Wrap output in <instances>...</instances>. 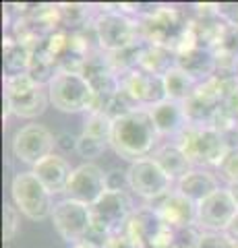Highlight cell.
I'll return each mask as SVG.
<instances>
[{
  "label": "cell",
  "instance_id": "6da1fadb",
  "mask_svg": "<svg viewBox=\"0 0 238 248\" xmlns=\"http://www.w3.org/2000/svg\"><path fill=\"white\" fill-rule=\"evenodd\" d=\"M158 139L159 133L147 108H137L112 122L110 147L116 151V155H120L122 159H128L130 164L137 159L149 157Z\"/></svg>",
  "mask_w": 238,
  "mask_h": 248
},
{
  "label": "cell",
  "instance_id": "7a4b0ae2",
  "mask_svg": "<svg viewBox=\"0 0 238 248\" xmlns=\"http://www.w3.org/2000/svg\"><path fill=\"white\" fill-rule=\"evenodd\" d=\"M174 143L187 153L195 168H220L230 151L226 135L209 124H187V128L174 139Z\"/></svg>",
  "mask_w": 238,
  "mask_h": 248
},
{
  "label": "cell",
  "instance_id": "3957f363",
  "mask_svg": "<svg viewBox=\"0 0 238 248\" xmlns=\"http://www.w3.org/2000/svg\"><path fill=\"white\" fill-rule=\"evenodd\" d=\"M50 104L46 85L35 83L27 73L4 77V120L9 114L19 118H37Z\"/></svg>",
  "mask_w": 238,
  "mask_h": 248
},
{
  "label": "cell",
  "instance_id": "277c9868",
  "mask_svg": "<svg viewBox=\"0 0 238 248\" xmlns=\"http://www.w3.org/2000/svg\"><path fill=\"white\" fill-rule=\"evenodd\" d=\"M50 104L60 112H91L95 106V91L81 73L58 71L48 85Z\"/></svg>",
  "mask_w": 238,
  "mask_h": 248
},
{
  "label": "cell",
  "instance_id": "5b68a950",
  "mask_svg": "<svg viewBox=\"0 0 238 248\" xmlns=\"http://www.w3.org/2000/svg\"><path fill=\"white\" fill-rule=\"evenodd\" d=\"M94 35L97 48L104 54H114L130 48L141 40L139 25L120 11H104L94 21Z\"/></svg>",
  "mask_w": 238,
  "mask_h": 248
},
{
  "label": "cell",
  "instance_id": "8992f818",
  "mask_svg": "<svg viewBox=\"0 0 238 248\" xmlns=\"http://www.w3.org/2000/svg\"><path fill=\"white\" fill-rule=\"evenodd\" d=\"M11 195L15 207L19 209L27 219L44 221L52 217L54 205H52V192L37 180L33 172H19L11 182Z\"/></svg>",
  "mask_w": 238,
  "mask_h": 248
},
{
  "label": "cell",
  "instance_id": "52a82bcc",
  "mask_svg": "<svg viewBox=\"0 0 238 248\" xmlns=\"http://www.w3.org/2000/svg\"><path fill=\"white\" fill-rule=\"evenodd\" d=\"M127 178L130 192L151 203L174 190V180L153 161V157L133 161L127 170Z\"/></svg>",
  "mask_w": 238,
  "mask_h": 248
},
{
  "label": "cell",
  "instance_id": "ba28073f",
  "mask_svg": "<svg viewBox=\"0 0 238 248\" xmlns=\"http://www.w3.org/2000/svg\"><path fill=\"white\" fill-rule=\"evenodd\" d=\"M91 221H94L91 207L79 203V201H73V199L58 201L54 205V211H52L54 230L68 244L85 240L91 232Z\"/></svg>",
  "mask_w": 238,
  "mask_h": 248
},
{
  "label": "cell",
  "instance_id": "9c48e42d",
  "mask_svg": "<svg viewBox=\"0 0 238 248\" xmlns=\"http://www.w3.org/2000/svg\"><path fill=\"white\" fill-rule=\"evenodd\" d=\"M56 147V137L50 133L42 124H27V126L19 128L13 137V155L19 161L27 166H35L48 155L54 153Z\"/></svg>",
  "mask_w": 238,
  "mask_h": 248
},
{
  "label": "cell",
  "instance_id": "30bf717a",
  "mask_svg": "<svg viewBox=\"0 0 238 248\" xmlns=\"http://www.w3.org/2000/svg\"><path fill=\"white\" fill-rule=\"evenodd\" d=\"M236 213L238 205L230 195V190L220 188L197 205V226L203 232L224 234V230L230 226V221L234 219Z\"/></svg>",
  "mask_w": 238,
  "mask_h": 248
},
{
  "label": "cell",
  "instance_id": "8fae6325",
  "mask_svg": "<svg viewBox=\"0 0 238 248\" xmlns=\"http://www.w3.org/2000/svg\"><path fill=\"white\" fill-rule=\"evenodd\" d=\"M106 172L99 166L91 164H81L79 168L73 170L71 180L66 184V199L79 201L83 205L94 207L99 199L106 195Z\"/></svg>",
  "mask_w": 238,
  "mask_h": 248
},
{
  "label": "cell",
  "instance_id": "7c38bea8",
  "mask_svg": "<svg viewBox=\"0 0 238 248\" xmlns=\"http://www.w3.org/2000/svg\"><path fill=\"white\" fill-rule=\"evenodd\" d=\"M120 87L128 93L130 99L139 108H151L168 99L164 89V79L159 75H151L143 71V68H135V71L122 75Z\"/></svg>",
  "mask_w": 238,
  "mask_h": 248
},
{
  "label": "cell",
  "instance_id": "4fadbf2b",
  "mask_svg": "<svg viewBox=\"0 0 238 248\" xmlns=\"http://www.w3.org/2000/svg\"><path fill=\"white\" fill-rule=\"evenodd\" d=\"M149 207L172 230H184V228L197 226V205L187 197H182L176 188L164 195L162 199L153 201Z\"/></svg>",
  "mask_w": 238,
  "mask_h": 248
},
{
  "label": "cell",
  "instance_id": "5bb4252c",
  "mask_svg": "<svg viewBox=\"0 0 238 248\" xmlns=\"http://www.w3.org/2000/svg\"><path fill=\"white\" fill-rule=\"evenodd\" d=\"M176 66L182 68L190 79L199 85L216 77L218 71V54L207 46H190V48L176 54Z\"/></svg>",
  "mask_w": 238,
  "mask_h": 248
},
{
  "label": "cell",
  "instance_id": "9a60e30c",
  "mask_svg": "<svg viewBox=\"0 0 238 248\" xmlns=\"http://www.w3.org/2000/svg\"><path fill=\"white\" fill-rule=\"evenodd\" d=\"M153 124H156L159 137H172L176 139L189 124V116L184 110V104L180 102H172V99H164L156 106L147 108Z\"/></svg>",
  "mask_w": 238,
  "mask_h": 248
},
{
  "label": "cell",
  "instance_id": "2e32d148",
  "mask_svg": "<svg viewBox=\"0 0 238 248\" xmlns=\"http://www.w3.org/2000/svg\"><path fill=\"white\" fill-rule=\"evenodd\" d=\"M73 170L75 168H71V164H68L63 155L52 153L46 159H42L40 164H35L32 172L35 174L37 180L52 192V195H56V192L66 190V184H68V180H71Z\"/></svg>",
  "mask_w": 238,
  "mask_h": 248
},
{
  "label": "cell",
  "instance_id": "e0dca14e",
  "mask_svg": "<svg viewBox=\"0 0 238 248\" xmlns=\"http://www.w3.org/2000/svg\"><path fill=\"white\" fill-rule=\"evenodd\" d=\"M174 188L180 192L182 197H187L189 201H193L195 205H199L207 197H211L216 190H220V180L216 174H211L205 168H193L187 176H182L178 182L174 184Z\"/></svg>",
  "mask_w": 238,
  "mask_h": 248
},
{
  "label": "cell",
  "instance_id": "ac0fdd59",
  "mask_svg": "<svg viewBox=\"0 0 238 248\" xmlns=\"http://www.w3.org/2000/svg\"><path fill=\"white\" fill-rule=\"evenodd\" d=\"M151 157H153V161H156V164L162 168L168 176L172 178L174 184L195 168L193 164H190V159L187 157V153H184L176 143L158 147V149L153 151Z\"/></svg>",
  "mask_w": 238,
  "mask_h": 248
},
{
  "label": "cell",
  "instance_id": "d6986e66",
  "mask_svg": "<svg viewBox=\"0 0 238 248\" xmlns=\"http://www.w3.org/2000/svg\"><path fill=\"white\" fill-rule=\"evenodd\" d=\"M162 79H164L166 97L172 99V102H180V104L187 102L199 87V83L195 79H190V77L178 66H172Z\"/></svg>",
  "mask_w": 238,
  "mask_h": 248
},
{
  "label": "cell",
  "instance_id": "ffe728a7",
  "mask_svg": "<svg viewBox=\"0 0 238 248\" xmlns=\"http://www.w3.org/2000/svg\"><path fill=\"white\" fill-rule=\"evenodd\" d=\"M32 50L27 44H23L21 40H6L4 42V68L6 77L15 75H25L32 64Z\"/></svg>",
  "mask_w": 238,
  "mask_h": 248
},
{
  "label": "cell",
  "instance_id": "44dd1931",
  "mask_svg": "<svg viewBox=\"0 0 238 248\" xmlns=\"http://www.w3.org/2000/svg\"><path fill=\"white\" fill-rule=\"evenodd\" d=\"M112 118L106 116L102 110H91L87 112V118H85V126H83V133L91 135L95 139H102V141L110 143V137H112Z\"/></svg>",
  "mask_w": 238,
  "mask_h": 248
},
{
  "label": "cell",
  "instance_id": "7402d4cb",
  "mask_svg": "<svg viewBox=\"0 0 238 248\" xmlns=\"http://www.w3.org/2000/svg\"><path fill=\"white\" fill-rule=\"evenodd\" d=\"M58 15H60V23H63V25L83 27V25H87L89 6H85V4H63V6H58Z\"/></svg>",
  "mask_w": 238,
  "mask_h": 248
},
{
  "label": "cell",
  "instance_id": "603a6c76",
  "mask_svg": "<svg viewBox=\"0 0 238 248\" xmlns=\"http://www.w3.org/2000/svg\"><path fill=\"white\" fill-rule=\"evenodd\" d=\"M108 147H110V143L102 141V139H95V137H91V135L81 133L79 137H77V149L75 151L79 153L83 159H95L106 149H108Z\"/></svg>",
  "mask_w": 238,
  "mask_h": 248
},
{
  "label": "cell",
  "instance_id": "cb8c5ba5",
  "mask_svg": "<svg viewBox=\"0 0 238 248\" xmlns=\"http://www.w3.org/2000/svg\"><path fill=\"white\" fill-rule=\"evenodd\" d=\"M21 228V213L15 205H4V223H2V238L4 242H11V240L17 236V232Z\"/></svg>",
  "mask_w": 238,
  "mask_h": 248
},
{
  "label": "cell",
  "instance_id": "d4e9b609",
  "mask_svg": "<svg viewBox=\"0 0 238 248\" xmlns=\"http://www.w3.org/2000/svg\"><path fill=\"white\" fill-rule=\"evenodd\" d=\"M218 172H220V178H224L228 182V186L238 184V147L228 151L224 161H222L220 168H218Z\"/></svg>",
  "mask_w": 238,
  "mask_h": 248
},
{
  "label": "cell",
  "instance_id": "484cf974",
  "mask_svg": "<svg viewBox=\"0 0 238 248\" xmlns=\"http://www.w3.org/2000/svg\"><path fill=\"white\" fill-rule=\"evenodd\" d=\"M197 248H234V244L230 242L224 234H218V232H203Z\"/></svg>",
  "mask_w": 238,
  "mask_h": 248
},
{
  "label": "cell",
  "instance_id": "4316f807",
  "mask_svg": "<svg viewBox=\"0 0 238 248\" xmlns=\"http://www.w3.org/2000/svg\"><path fill=\"white\" fill-rule=\"evenodd\" d=\"M106 188L108 190H116V192H128V178L127 172H120V170H110L106 172Z\"/></svg>",
  "mask_w": 238,
  "mask_h": 248
},
{
  "label": "cell",
  "instance_id": "83f0119b",
  "mask_svg": "<svg viewBox=\"0 0 238 248\" xmlns=\"http://www.w3.org/2000/svg\"><path fill=\"white\" fill-rule=\"evenodd\" d=\"M102 248H139V246H137V242L127 234V232H118V234H112L108 240H106Z\"/></svg>",
  "mask_w": 238,
  "mask_h": 248
},
{
  "label": "cell",
  "instance_id": "f1b7e54d",
  "mask_svg": "<svg viewBox=\"0 0 238 248\" xmlns=\"http://www.w3.org/2000/svg\"><path fill=\"white\" fill-rule=\"evenodd\" d=\"M56 147H63L64 151H71V149H77V139L71 137L68 133H60L56 137Z\"/></svg>",
  "mask_w": 238,
  "mask_h": 248
},
{
  "label": "cell",
  "instance_id": "f546056e",
  "mask_svg": "<svg viewBox=\"0 0 238 248\" xmlns=\"http://www.w3.org/2000/svg\"><path fill=\"white\" fill-rule=\"evenodd\" d=\"M224 236H226L234 246H238V213L234 215V219L230 221V226L224 230Z\"/></svg>",
  "mask_w": 238,
  "mask_h": 248
},
{
  "label": "cell",
  "instance_id": "4dcf8cb0",
  "mask_svg": "<svg viewBox=\"0 0 238 248\" xmlns=\"http://www.w3.org/2000/svg\"><path fill=\"white\" fill-rule=\"evenodd\" d=\"M71 248H102V246L95 244V242H91L89 238H85V240H79V242L71 244Z\"/></svg>",
  "mask_w": 238,
  "mask_h": 248
},
{
  "label": "cell",
  "instance_id": "1f68e13d",
  "mask_svg": "<svg viewBox=\"0 0 238 248\" xmlns=\"http://www.w3.org/2000/svg\"><path fill=\"white\" fill-rule=\"evenodd\" d=\"M228 190H230V195H232V199L236 201V205H238V184H230Z\"/></svg>",
  "mask_w": 238,
  "mask_h": 248
}]
</instances>
